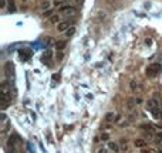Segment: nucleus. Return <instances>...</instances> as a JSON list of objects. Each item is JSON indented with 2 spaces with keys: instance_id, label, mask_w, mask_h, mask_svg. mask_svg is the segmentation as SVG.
Listing matches in <instances>:
<instances>
[{
  "instance_id": "nucleus-1",
  "label": "nucleus",
  "mask_w": 162,
  "mask_h": 153,
  "mask_svg": "<svg viewBox=\"0 0 162 153\" xmlns=\"http://www.w3.org/2000/svg\"><path fill=\"white\" fill-rule=\"evenodd\" d=\"M147 109L151 111L152 115H154V118H156V119L162 118V108H161V105H159V101H158L156 98L148 99V102H147Z\"/></svg>"
},
{
  "instance_id": "nucleus-2",
  "label": "nucleus",
  "mask_w": 162,
  "mask_h": 153,
  "mask_svg": "<svg viewBox=\"0 0 162 153\" xmlns=\"http://www.w3.org/2000/svg\"><path fill=\"white\" fill-rule=\"evenodd\" d=\"M0 98H2V106H3V108H7L9 102L11 101V89H10V85H9L7 82H3V84H2Z\"/></svg>"
},
{
  "instance_id": "nucleus-3",
  "label": "nucleus",
  "mask_w": 162,
  "mask_h": 153,
  "mask_svg": "<svg viewBox=\"0 0 162 153\" xmlns=\"http://www.w3.org/2000/svg\"><path fill=\"white\" fill-rule=\"evenodd\" d=\"M162 71V65L159 64V62H154V64H149V65L147 67V76H149V78H154V76L159 75V73Z\"/></svg>"
},
{
  "instance_id": "nucleus-4",
  "label": "nucleus",
  "mask_w": 162,
  "mask_h": 153,
  "mask_svg": "<svg viewBox=\"0 0 162 153\" xmlns=\"http://www.w3.org/2000/svg\"><path fill=\"white\" fill-rule=\"evenodd\" d=\"M59 13H60V14H66V16H74L75 13H77V9L73 7V6L66 4V6H60Z\"/></svg>"
},
{
  "instance_id": "nucleus-5",
  "label": "nucleus",
  "mask_w": 162,
  "mask_h": 153,
  "mask_svg": "<svg viewBox=\"0 0 162 153\" xmlns=\"http://www.w3.org/2000/svg\"><path fill=\"white\" fill-rule=\"evenodd\" d=\"M9 128H10V122H9L7 116L2 113V133H7Z\"/></svg>"
},
{
  "instance_id": "nucleus-6",
  "label": "nucleus",
  "mask_w": 162,
  "mask_h": 153,
  "mask_svg": "<svg viewBox=\"0 0 162 153\" xmlns=\"http://www.w3.org/2000/svg\"><path fill=\"white\" fill-rule=\"evenodd\" d=\"M71 26H73V22L71 20H67V22H61L59 24V31H67L68 29H71Z\"/></svg>"
},
{
  "instance_id": "nucleus-7",
  "label": "nucleus",
  "mask_w": 162,
  "mask_h": 153,
  "mask_svg": "<svg viewBox=\"0 0 162 153\" xmlns=\"http://www.w3.org/2000/svg\"><path fill=\"white\" fill-rule=\"evenodd\" d=\"M131 89H132V92H135V94H141V91H142L141 84L138 81H131Z\"/></svg>"
},
{
  "instance_id": "nucleus-8",
  "label": "nucleus",
  "mask_w": 162,
  "mask_h": 153,
  "mask_svg": "<svg viewBox=\"0 0 162 153\" xmlns=\"http://www.w3.org/2000/svg\"><path fill=\"white\" fill-rule=\"evenodd\" d=\"M4 69H6V76H10V75H13V69H14V67H13L11 62H6Z\"/></svg>"
},
{
  "instance_id": "nucleus-9",
  "label": "nucleus",
  "mask_w": 162,
  "mask_h": 153,
  "mask_svg": "<svg viewBox=\"0 0 162 153\" xmlns=\"http://www.w3.org/2000/svg\"><path fill=\"white\" fill-rule=\"evenodd\" d=\"M140 102V99H128V102H127V108H128L129 111H132L134 108H135V105Z\"/></svg>"
},
{
  "instance_id": "nucleus-10",
  "label": "nucleus",
  "mask_w": 162,
  "mask_h": 153,
  "mask_svg": "<svg viewBox=\"0 0 162 153\" xmlns=\"http://www.w3.org/2000/svg\"><path fill=\"white\" fill-rule=\"evenodd\" d=\"M108 147L111 149V152H114V153H118V152H119V146H118V143L110 142V143H108Z\"/></svg>"
},
{
  "instance_id": "nucleus-11",
  "label": "nucleus",
  "mask_w": 162,
  "mask_h": 153,
  "mask_svg": "<svg viewBox=\"0 0 162 153\" xmlns=\"http://www.w3.org/2000/svg\"><path fill=\"white\" fill-rule=\"evenodd\" d=\"M140 128L142 129V131H145V132H154L155 126H152V125H149V124H142Z\"/></svg>"
},
{
  "instance_id": "nucleus-12",
  "label": "nucleus",
  "mask_w": 162,
  "mask_h": 153,
  "mask_svg": "<svg viewBox=\"0 0 162 153\" xmlns=\"http://www.w3.org/2000/svg\"><path fill=\"white\" fill-rule=\"evenodd\" d=\"M147 145V140L145 139H135V146L136 147H144Z\"/></svg>"
},
{
  "instance_id": "nucleus-13",
  "label": "nucleus",
  "mask_w": 162,
  "mask_h": 153,
  "mask_svg": "<svg viewBox=\"0 0 162 153\" xmlns=\"http://www.w3.org/2000/svg\"><path fill=\"white\" fill-rule=\"evenodd\" d=\"M48 20H50V23H51V24H57V23L60 22V16L59 14H54V16H51V17L48 18Z\"/></svg>"
},
{
  "instance_id": "nucleus-14",
  "label": "nucleus",
  "mask_w": 162,
  "mask_h": 153,
  "mask_svg": "<svg viewBox=\"0 0 162 153\" xmlns=\"http://www.w3.org/2000/svg\"><path fill=\"white\" fill-rule=\"evenodd\" d=\"M50 6H51L50 2H43V3L40 4V7L43 9V10H50Z\"/></svg>"
},
{
  "instance_id": "nucleus-15",
  "label": "nucleus",
  "mask_w": 162,
  "mask_h": 153,
  "mask_svg": "<svg viewBox=\"0 0 162 153\" xmlns=\"http://www.w3.org/2000/svg\"><path fill=\"white\" fill-rule=\"evenodd\" d=\"M55 47H57V50H59V51H61L64 47H66V41H57Z\"/></svg>"
},
{
  "instance_id": "nucleus-16",
  "label": "nucleus",
  "mask_w": 162,
  "mask_h": 153,
  "mask_svg": "<svg viewBox=\"0 0 162 153\" xmlns=\"http://www.w3.org/2000/svg\"><path fill=\"white\" fill-rule=\"evenodd\" d=\"M114 116L115 115L112 112H108L107 115H105V120H107V122H112V120H114Z\"/></svg>"
},
{
  "instance_id": "nucleus-17",
  "label": "nucleus",
  "mask_w": 162,
  "mask_h": 153,
  "mask_svg": "<svg viewBox=\"0 0 162 153\" xmlns=\"http://www.w3.org/2000/svg\"><path fill=\"white\" fill-rule=\"evenodd\" d=\"M74 33H75V29H74V27H71V29H68V30L66 31V36H67V37H71Z\"/></svg>"
},
{
  "instance_id": "nucleus-18",
  "label": "nucleus",
  "mask_w": 162,
  "mask_h": 153,
  "mask_svg": "<svg viewBox=\"0 0 162 153\" xmlns=\"http://www.w3.org/2000/svg\"><path fill=\"white\" fill-rule=\"evenodd\" d=\"M9 3H10V6H9V11H16V6H14V2H13V0H10V2H9Z\"/></svg>"
},
{
  "instance_id": "nucleus-19",
  "label": "nucleus",
  "mask_w": 162,
  "mask_h": 153,
  "mask_svg": "<svg viewBox=\"0 0 162 153\" xmlns=\"http://www.w3.org/2000/svg\"><path fill=\"white\" fill-rule=\"evenodd\" d=\"M51 14H53V11L51 10H47V11H44V13H43V17L50 18V17H51Z\"/></svg>"
},
{
  "instance_id": "nucleus-20",
  "label": "nucleus",
  "mask_w": 162,
  "mask_h": 153,
  "mask_svg": "<svg viewBox=\"0 0 162 153\" xmlns=\"http://www.w3.org/2000/svg\"><path fill=\"white\" fill-rule=\"evenodd\" d=\"M108 139H110V135H108V133H103V135H101V140H108Z\"/></svg>"
},
{
  "instance_id": "nucleus-21",
  "label": "nucleus",
  "mask_w": 162,
  "mask_h": 153,
  "mask_svg": "<svg viewBox=\"0 0 162 153\" xmlns=\"http://www.w3.org/2000/svg\"><path fill=\"white\" fill-rule=\"evenodd\" d=\"M0 7L2 9L6 7V0H0Z\"/></svg>"
},
{
  "instance_id": "nucleus-22",
  "label": "nucleus",
  "mask_w": 162,
  "mask_h": 153,
  "mask_svg": "<svg viewBox=\"0 0 162 153\" xmlns=\"http://www.w3.org/2000/svg\"><path fill=\"white\" fill-rule=\"evenodd\" d=\"M98 153H107V149H99Z\"/></svg>"
},
{
  "instance_id": "nucleus-23",
  "label": "nucleus",
  "mask_w": 162,
  "mask_h": 153,
  "mask_svg": "<svg viewBox=\"0 0 162 153\" xmlns=\"http://www.w3.org/2000/svg\"><path fill=\"white\" fill-rule=\"evenodd\" d=\"M158 153H162V150H158Z\"/></svg>"
},
{
  "instance_id": "nucleus-24",
  "label": "nucleus",
  "mask_w": 162,
  "mask_h": 153,
  "mask_svg": "<svg viewBox=\"0 0 162 153\" xmlns=\"http://www.w3.org/2000/svg\"><path fill=\"white\" fill-rule=\"evenodd\" d=\"M23 2H26V0H23Z\"/></svg>"
}]
</instances>
